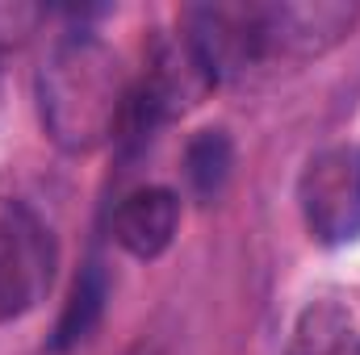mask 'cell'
Here are the masks:
<instances>
[{"mask_svg": "<svg viewBox=\"0 0 360 355\" xmlns=\"http://www.w3.org/2000/svg\"><path fill=\"white\" fill-rule=\"evenodd\" d=\"M130 96L134 84L122 55L89 29L63 34L34 76L42 134L68 155H92L113 142L126 126Z\"/></svg>", "mask_w": 360, "mask_h": 355, "instance_id": "cell-1", "label": "cell"}, {"mask_svg": "<svg viewBox=\"0 0 360 355\" xmlns=\"http://www.w3.org/2000/svg\"><path fill=\"white\" fill-rule=\"evenodd\" d=\"M55 267L59 243L46 217L17 196H0V326L46 301Z\"/></svg>", "mask_w": 360, "mask_h": 355, "instance_id": "cell-2", "label": "cell"}, {"mask_svg": "<svg viewBox=\"0 0 360 355\" xmlns=\"http://www.w3.org/2000/svg\"><path fill=\"white\" fill-rule=\"evenodd\" d=\"M297 209L314 243L348 247L360 239V142H335L306 159Z\"/></svg>", "mask_w": 360, "mask_h": 355, "instance_id": "cell-3", "label": "cell"}, {"mask_svg": "<svg viewBox=\"0 0 360 355\" xmlns=\"http://www.w3.org/2000/svg\"><path fill=\"white\" fill-rule=\"evenodd\" d=\"M252 34L260 42V59H319L335 51L356 29L360 8L344 0H276V4H248Z\"/></svg>", "mask_w": 360, "mask_h": 355, "instance_id": "cell-4", "label": "cell"}, {"mask_svg": "<svg viewBox=\"0 0 360 355\" xmlns=\"http://www.w3.org/2000/svg\"><path fill=\"white\" fill-rule=\"evenodd\" d=\"M176 230H180V196L164 184L134 188L113 209V243L126 255L143 260V264L160 260L172 247Z\"/></svg>", "mask_w": 360, "mask_h": 355, "instance_id": "cell-5", "label": "cell"}, {"mask_svg": "<svg viewBox=\"0 0 360 355\" xmlns=\"http://www.w3.org/2000/svg\"><path fill=\"white\" fill-rule=\"evenodd\" d=\"M285 355H360V339H356V322L352 309L323 297L310 301L289 335V351Z\"/></svg>", "mask_w": 360, "mask_h": 355, "instance_id": "cell-6", "label": "cell"}, {"mask_svg": "<svg viewBox=\"0 0 360 355\" xmlns=\"http://www.w3.org/2000/svg\"><path fill=\"white\" fill-rule=\"evenodd\" d=\"M105 305H109V272L101 260H89L80 267L68 301H63V314L55 322V339H51V351H72L80 343H89L92 330L101 326L105 318Z\"/></svg>", "mask_w": 360, "mask_h": 355, "instance_id": "cell-7", "label": "cell"}, {"mask_svg": "<svg viewBox=\"0 0 360 355\" xmlns=\"http://www.w3.org/2000/svg\"><path fill=\"white\" fill-rule=\"evenodd\" d=\"M235 168V147H231V134L210 126V130H197L184 147V180H188V192L197 201H218L226 180Z\"/></svg>", "mask_w": 360, "mask_h": 355, "instance_id": "cell-8", "label": "cell"}, {"mask_svg": "<svg viewBox=\"0 0 360 355\" xmlns=\"http://www.w3.org/2000/svg\"><path fill=\"white\" fill-rule=\"evenodd\" d=\"M42 21H46V8H38V4H0V51L21 46Z\"/></svg>", "mask_w": 360, "mask_h": 355, "instance_id": "cell-9", "label": "cell"}]
</instances>
